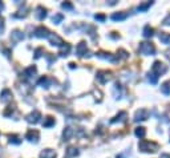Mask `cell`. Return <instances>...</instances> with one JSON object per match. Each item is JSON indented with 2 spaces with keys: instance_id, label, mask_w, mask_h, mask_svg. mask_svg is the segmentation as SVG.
Masks as SVG:
<instances>
[{
  "instance_id": "cell-11",
  "label": "cell",
  "mask_w": 170,
  "mask_h": 158,
  "mask_svg": "<svg viewBox=\"0 0 170 158\" xmlns=\"http://www.w3.org/2000/svg\"><path fill=\"white\" fill-rule=\"evenodd\" d=\"M27 138H28L29 141H35V142H36L37 138H39V132L37 130H29L28 134H27Z\"/></svg>"
},
{
  "instance_id": "cell-16",
  "label": "cell",
  "mask_w": 170,
  "mask_h": 158,
  "mask_svg": "<svg viewBox=\"0 0 170 158\" xmlns=\"http://www.w3.org/2000/svg\"><path fill=\"white\" fill-rule=\"evenodd\" d=\"M152 35H153V28H150L149 26H146V27L144 28V36H145V37H150Z\"/></svg>"
},
{
  "instance_id": "cell-27",
  "label": "cell",
  "mask_w": 170,
  "mask_h": 158,
  "mask_svg": "<svg viewBox=\"0 0 170 158\" xmlns=\"http://www.w3.org/2000/svg\"><path fill=\"white\" fill-rule=\"evenodd\" d=\"M161 158H170V154H162Z\"/></svg>"
},
{
  "instance_id": "cell-22",
  "label": "cell",
  "mask_w": 170,
  "mask_h": 158,
  "mask_svg": "<svg viewBox=\"0 0 170 158\" xmlns=\"http://www.w3.org/2000/svg\"><path fill=\"white\" fill-rule=\"evenodd\" d=\"M150 2H148V3H145V4H142V6H139L138 7V9H139V11H145V9H146L148 7H150Z\"/></svg>"
},
{
  "instance_id": "cell-5",
  "label": "cell",
  "mask_w": 170,
  "mask_h": 158,
  "mask_svg": "<svg viewBox=\"0 0 170 158\" xmlns=\"http://www.w3.org/2000/svg\"><path fill=\"white\" fill-rule=\"evenodd\" d=\"M148 114H149V112L146 109H141V110H138L136 113V118L134 120L136 121H142V120H146L148 118Z\"/></svg>"
},
{
  "instance_id": "cell-15",
  "label": "cell",
  "mask_w": 170,
  "mask_h": 158,
  "mask_svg": "<svg viewBox=\"0 0 170 158\" xmlns=\"http://www.w3.org/2000/svg\"><path fill=\"white\" fill-rule=\"evenodd\" d=\"M11 37H12V40H13V41H17V40H21V39H23L24 36H23V33H20L19 31H15V32L12 33V36H11Z\"/></svg>"
},
{
  "instance_id": "cell-25",
  "label": "cell",
  "mask_w": 170,
  "mask_h": 158,
  "mask_svg": "<svg viewBox=\"0 0 170 158\" xmlns=\"http://www.w3.org/2000/svg\"><path fill=\"white\" fill-rule=\"evenodd\" d=\"M96 19H97V20H104L105 16H104V15H96Z\"/></svg>"
},
{
  "instance_id": "cell-2",
  "label": "cell",
  "mask_w": 170,
  "mask_h": 158,
  "mask_svg": "<svg viewBox=\"0 0 170 158\" xmlns=\"http://www.w3.org/2000/svg\"><path fill=\"white\" fill-rule=\"evenodd\" d=\"M139 52H141L142 55H153V53L156 52V49H154L152 43H141V45H139Z\"/></svg>"
},
{
  "instance_id": "cell-19",
  "label": "cell",
  "mask_w": 170,
  "mask_h": 158,
  "mask_svg": "<svg viewBox=\"0 0 170 158\" xmlns=\"http://www.w3.org/2000/svg\"><path fill=\"white\" fill-rule=\"evenodd\" d=\"M145 133H146V132H145V128H137V129H136V136L137 137H144Z\"/></svg>"
},
{
  "instance_id": "cell-17",
  "label": "cell",
  "mask_w": 170,
  "mask_h": 158,
  "mask_svg": "<svg viewBox=\"0 0 170 158\" xmlns=\"http://www.w3.org/2000/svg\"><path fill=\"white\" fill-rule=\"evenodd\" d=\"M74 156H77V150L74 147H69L68 151H67V158H72Z\"/></svg>"
},
{
  "instance_id": "cell-24",
  "label": "cell",
  "mask_w": 170,
  "mask_h": 158,
  "mask_svg": "<svg viewBox=\"0 0 170 158\" xmlns=\"http://www.w3.org/2000/svg\"><path fill=\"white\" fill-rule=\"evenodd\" d=\"M4 31V19L0 16V33H2Z\"/></svg>"
},
{
  "instance_id": "cell-3",
  "label": "cell",
  "mask_w": 170,
  "mask_h": 158,
  "mask_svg": "<svg viewBox=\"0 0 170 158\" xmlns=\"http://www.w3.org/2000/svg\"><path fill=\"white\" fill-rule=\"evenodd\" d=\"M153 72H154V76H161L162 73L166 72V67L163 65L162 63H159V61H156L154 63V65H153Z\"/></svg>"
},
{
  "instance_id": "cell-10",
  "label": "cell",
  "mask_w": 170,
  "mask_h": 158,
  "mask_svg": "<svg viewBox=\"0 0 170 158\" xmlns=\"http://www.w3.org/2000/svg\"><path fill=\"white\" fill-rule=\"evenodd\" d=\"M40 157L41 158H56V153H54L53 150H51V149H47L40 154Z\"/></svg>"
},
{
  "instance_id": "cell-14",
  "label": "cell",
  "mask_w": 170,
  "mask_h": 158,
  "mask_svg": "<svg viewBox=\"0 0 170 158\" xmlns=\"http://www.w3.org/2000/svg\"><path fill=\"white\" fill-rule=\"evenodd\" d=\"M161 91L165 93V95H170V81H166L165 84H162Z\"/></svg>"
},
{
  "instance_id": "cell-21",
  "label": "cell",
  "mask_w": 170,
  "mask_h": 158,
  "mask_svg": "<svg viewBox=\"0 0 170 158\" xmlns=\"http://www.w3.org/2000/svg\"><path fill=\"white\" fill-rule=\"evenodd\" d=\"M71 136H72V129H71V128H67L65 132H64V138H65V140H68V138L71 137Z\"/></svg>"
},
{
  "instance_id": "cell-4",
  "label": "cell",
  "mask_w": 170,
  "mask_h": 158,
  "mask_svg": "<svg viewBox=\"0 0 170 158\" xmlns=\"http://www.w3.org/2000/svg\"><path fill=\"white\" fill-rule=\"evenodd\" d=\"M35 36H36V37H49V36H51V33H49V31L47 28L39 27L36 31H35Z\"/></svg>"
},
{
  "instance_id": "cell-18",
  "label": "cell",
  "mask_w": 170,
  "mask_h": 158,
  "mask_svg": "<svg viewBox=\"0 0 170 158\" xmlns=\"http://www.w3.org/2000/svg\"><path fill=\"white\" fill-rule=\"evenodd\" d=\"M126 17V13H114L112 19H114V20H122V19Z\"/></svg>"
},
{
  "instance_id": "cell-12",
  "label": "cell",
  "mask_w": 170,
  "mask_h": 158,
  "mask_svg": "<svg viewBox=\"0 0 170 158\" xmlns=\"http://www.w3.org/2000/svg\"><path fill=\"white\" fill-rule=\"evenodd\" d=\"M77 53H78V56H85V53H87V45H85V43H80V45L77 48Z\"/></svg>"
},
{
  "instance_id": "cell-20",
  "label": "cell",
  "mask_w": 170,
  "mask_h": 158,
  "mask_svg": "<svg viewBox=\"0 0 170 158\" xmlns=\"http://www.w3.org/2000/svg\"><path fill=\"white\" fill-rule=\"evenodd\" d=\"M52 124H54V120L52 117H47V122H44V126L48 128V126H51Z\"/></svg>"
},
{
  "instance_id": "cell-13",
  "label": "cell",
  "mask_w": 170,
  "mask_h": 158,
  "mask_svg": "<svg viewBox=\"0 0 170 158\" xmlns=\"http://www.w3.org/2000/svg\"><path fill=\"white\" fill-rule=\"evenodd\" d=\"M159 40L165 44H170V35L169 33H159Z\"/></svg>"
},
{
  "instance_id": "cell-23",
  "label": "cell",
  "mask_w": 170,
  "mask_h": 158,
  "mask_svg": "<svg viewBox=\"0 0 170 158\" xmlns=\"http://www.w3.org/2000/svg\"><path fill=\"white\" fill-rule=\"evenodd\" d=\"M63 20V15H56V16H53V21L54 23H59V21H61Z\"/></svg>"
},
{
  "instance_id": "cell-9",
  "label": "cell",
  "mask_w": 170,
  "mask_h": 158,
  "mask_svg": "<svg viewBox=\"0 0 170 158\" xmlns=\"http://www.w3.org/2000/svg\"><path fill=\"white\" fill-rule=\"evenodd\" d=\"M35 15H36V17L39 19V20H43V19L47 16L45 9H44L43 7H37V8H36V12H35Z\"/></svg>"
},
{
  "instance_id": "cell-6",
  "label": "cell",
  "mask_w": 170,
  "mask_h": 158,
  "mask_svg": "<svg viewBox=\"0 0 170 158\" xmlns=\"http://www.w3.org/2000/svg\"><path fill=\"white\" fill-rule=\"evenodd\" d=\"M11 98H12V93H11L9 89H4L2 92V95H0V100H2L3 102H7V101L11 100Z\"/></svg>"
},
{
  "instance_id": "cell-1",
  "label": "cell",
  "mask_w": 170,
  "mask_h": 158,
  "mask_svg": "<svg viewBox=\"0 0 170 158\" xmlns=\"http://www.w3.org/2000/svg\"><path fill=\"white\" fill-rule=\"evenodd\" d=\"M139 149H141L142 151H156L158 149V145L156 144V142L142 140L141 142H139Z\"/></svg>"
},
{
  "instance_id": "cell-8",
  "label": "cell",
  "mask_w": 170,
  "mask_h": 158,
  "mask_svg": "<svg viewBox=\"0 0 170 158\" xmlns=\"http://www.w3.org/2000/svg\"><path fill=\"white\" fill-rule=\"evenodd\" d=\"M109 75H111V73H108V72H98L97 73V78H98V81L100 82H106L109 78Z\"/></svg>"
},
{
  "instance_id": "cell-26",
  "label": "cell",
  "mask_w": 170,
  "mask_h": 158,
  "mask_svg": "<svg viewBox=\"0 0 170 158\" xmlns=\"http://www.w3.org/2000/svg\"><path fill=\"white\" fill-rule=\"evenodd\" d=\"M163 23H165V24H170V15L168 16V19H165V20H163Z\"/></svg>"
},
{
  "instance_id": "cell-7",
  "label": "cell",
  "mask_w": 170,
  "mask_h": 158,
  "mask_svg": "<svg viewBox=\"0 0 170 158\" xmlns=\"http://www.w3.org/2000/svg\"><path fill=\"white\" fill-rule=\"evenodd\" d=\"M39 118H40V113L37 110H35L32 114H29L28 118H27V121L29 122V124H36V122L39 121Z\"/></svg>"
}]
</instances>
